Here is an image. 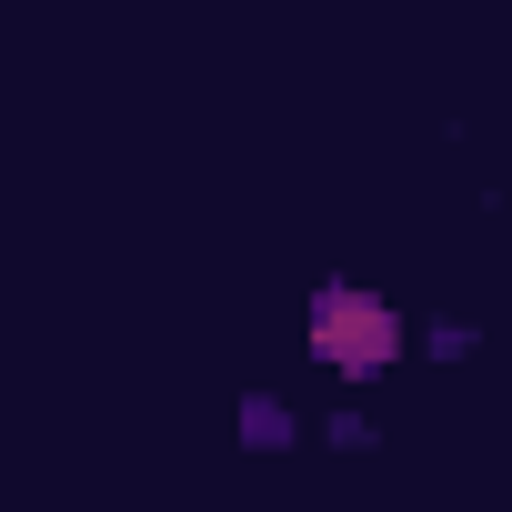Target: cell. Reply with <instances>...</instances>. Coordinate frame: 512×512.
I'll list each match as a JSON object with an SVG mask.
<instances>
[{"label":"cell","instance_id":"obj_1","mask_svg":"<svg viewBox=\"0 0 512 512\" xmlns=\"http://www.w3.org/2000/svg\"><path fill=\"white\" fill-rule=\"evenodd\" d=\"M312 352L332 362V372H382L392 352H402V322L372 302V292H352V282H332L322 302H312Z\"/></svg>","mask_w":512,"mask_h":512}]
</instances>
